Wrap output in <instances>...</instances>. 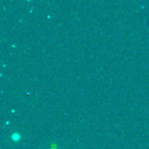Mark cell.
Masks as SVG:
<instances>
[{"instance_id":"6da1fadb","label":"cell","mask_w":149,"mask_h":149,"mask_svg":"<svg viewBox=\"0 0 149 149\" xmlns=\"http://www.w3.org/2000/svg\"><path fill=\"white\" fill-rule=\"evenodd\" d=\"M11 139H13V141H19V139H21V135H19V133H13V136H11Z\"/></svg>"}]
</instances>
